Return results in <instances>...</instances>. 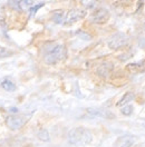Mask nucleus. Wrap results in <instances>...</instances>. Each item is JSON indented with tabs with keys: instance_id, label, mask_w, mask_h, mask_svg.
<instances>
[{
	"instance_id": "nucleus-3",
	"label": "nucleus",
	"mask_w": 145,
	"mask_h": 147,
	"mask_svg": "<svg viewBox=\"0 0 145 147\" xmlns=\"http://www.w3.org/2000/svg\"><path fill=\"white\" fill-rule=\"evenodd\" d=\"M128 41V37L124 32H116L109 38L108 47L110 49H119L124 47Z\"/></svg>"
},
{
	"instance_id": "nucleus-1",
	"label": "nucleus",
	"mask_w": 145,
	"mask_h": 147,
	"mask_svg": "<svg viewBox=\"0 0 145 147\" xmlns=\"http://www.w3.org/2000/svg\"><path fill=\"white\" fill-rule=\"evenodd\" d=\"M67 55L66 48L62 44L51 42L44 48V61L47 65H55L65 59Z\"/></svg>"
},
{
	"instance_id": "nucleus-10",
	"label": "nucleus",
	"mask_w": 145,
	"mask_h": 147,
	"mask_svg": "<svg viewBox=\"0 0 145 147\" xmlns=\"http://www.w3.org/2000/svg\"><path fill=\"white\" fill-rule=\"evenodd\" d=\"M134 99V94L133 92H126L123 97H122V99L117 102V106H124V105H126L128 104L129 101H132Z\"/></svg>"
},
{
	"instance_id": "nucleus-6",
	"label": "nucleus",
	"mask_w": 145,
	"mask_h": 147,
	"mask_svg": "<svg viewBox=\"0 0 145 147\" xmlns=\"http://www.w3.org/2000/svg\"><path fill=\"white\" fill-rule=\"evenodd\" d=\"M109 19V12L107 9L105 8H100V9L96 10L91 17V22L95 24H105Z\"/></svg>"
},
{
	"instance_id": "nucleus-4",
	"label": "nucleus",
	"mask_w": 145,
	"mask_h": 147,
	"mask_svg": "<svg viewBox=\"0 0 145 147\" xmlns=\"http://www.w3.org/2000/svg\"><path fill=\"white\" fill-rule=\"evenodd\" d=\"M27 123V118L25 116H8L6 118V125L7 127L12 130H17L25 126Z\"/></svg>"
},
{
	"instance_id": "nucleus-11",
	"label": "nucleus",
	"mask_w": 145,
	"mask_h": 147,
	"mask_svg": "<svg viewBox=\"0 0 145 147\" xmlns=\"http://www.w3.org/2000/svg\"><path fill=\"white\" fill-rule=\"evenodd\" d=\"M87 113L91 117H106V111L103 109H96V108H88Z\"/></svg>"
},
{
	"instance_id": "nucleus-12",
	"label": "nucleus",
	"mask_w": 145,
	"mask_h": 147,
	"mask_svg": "<svg viewBox=\"0 0 145 147\" xmlns=\"http://www.w3.org/2000/svg\"><path fill=\"white\" fill-rule=\"evenodd\" d=\"M1 86H2V88H3L5 90H7V92H12V90H15V89H16L15 84L12 83L11 80H8V79L3 80V83L1 84Z\"/></svg>"
},
{
	"instance_id": "nucleus-2",
	"label": "nucleus",
	"mask_w": 145,
	"mask_h": 147,
	"mask_svg": "<svg viewBox=\"0 0 145 147\" xmlns=\"http://www.w3.org/2000/svg\"><path fill=\"white\" fill-rule=\"evenodd\" d=\"M93 134L89 129L85 127H76L68 133V142L75 146H85L91 144Z\"/></svg>"
},
{
	"instance_id": "nucleus-19",
	"label": "nucleus",
	"mask_w": 145,
	"mask_h": 147,
	"mask_svg": "<svg viewBox=\"0 0 145 147\" xmlns=\"http://www.w3.org/2000/svg\"><path fill=\"white\" fill-rule=\"evenodd\" d=\"M5 19V9L2 7H0V21Z\"/></svg>"
},
{
	"instance_id": "nucleus-13",
	"label": "nucleus",
	"mask_w": 145,
	"mask_h": 147,
	"mask_svg": "<svg viewBox=\"0 0 145 147\" xmlns=\"http://www.w3.org/2000/svg\"><path fill=\"white\" fill-rule=\"evenodd\" d=\"M37 136H38V138H39L40 140H43V142H48V140L50 139L49 133H48V130H46V129L39 130L38 134H37Z\"/></svg>"
},
{
	"instance_id": "nucleus-7",
	"label": "nucleus",
	"mask_w": 145,
	"mask_h": 147,
	"mask_svg": "<svg viewBox=\"0 0 145 147\" xmlns=\"http://www.w3.org/2000/svg\"><path fill=\"white\" fill-rule=\"evenodd\" d=\"M135 144V137L132 135H124L116 139L114 147H132Z\"/></svg>"
},
{
	"instance_id": "nucleus-16",
	"label": "nucleus",
	"mask_w": 145,
	"mask_h": 147,
	"mask_svg": "<svg viewBox=\"0 0 145 147\" xmlns=\"http://www.w3.org/2000/svg\"><path fill=\"white\" fill-rule=\"evenodd\" d=\"M45 3L44 2H41L40 5H37V6H35V7H33V8H30V16H33V15H35V12H36L37 10L39 9V8H41L43 6H44Z\"/></svg>"
},
{
	"instance_id": "nucleus-8",
	"label": "nucleus",
	"mask_w": 145,
	"mask_h": 147,
	"mask_svg": "<svg viewBox=\"0 0 145 147\" xmlns=\"http://www.w3.org/2000/svg\"><path fill=\"white\" fill-rule=\"evenodd\" d=\"M113 70V65L109 63H103L102 65L98 66L97 68V74L100 75V77H107L110 75Z\"/></svg>"
},
{
	"instance_id": "nucleus-17",
	"label": "nucleus",
	"mask_w": 145,
	"mask_h": 147,
	"mask_svg": "<svg viewBox=\"0 0 145 147\" xmlns=\"http://www.w3.org/2000/svg\"><path fill=\"white\" fill-rule=\"evenodd\" d=\"M77 35H78V36H81L83 39H85V40H89V39H91V36H89L88 34L83 32V31H77Z\"/></svg>"
},
{
	"instance_id": "nucleus-21",
	"label": "nucleus",
	"mask_w": 145,
	"mask_h": 147,
	"mask_svg": "<svg viewBox=\"0 0 145 147\" xmlns=\"http://www.w3.org/2000/svg\"><path fill=\"white\" fill-rule=\"evenodd\" d=\"M143 29H144V31H145V24H144V27H143Z\"/></svg>"
},
{
	"instance_id": "nucleus-18",
	"label": "nucleus",
	"mask_w": 145,
	"mask_h": 147,
	"mask_svg": "<svg viewBox=\"0 0 145 147\" xmlns=\"http://www.w3.org/2000/svg\"><path fill=\"white\" fill-rule=\"evenodd\" d=\"M10 53L9 51H7V49L6 48H2V47H0V57H6V56H8Z\"/></svg>"
},
{
	"instance_id": "nucleus-14",
	"label": "nucleus",
	"mask_w": 145,
	"mask_h": 147,
	"mask_svg": "<svg viewBox=\"0 0 145 147\" xmlns=\"http://www.w3.org/2000/svg\"><path fill=\"white\" fill-rule=\"evenodd\" d=\"M9 6L11 8H14L15 10H20L22 9V7H21V1H18V0H14V1H9Z\"/></svg>"
},
{
	"instance_id": "nucleus-20",
	"label": "nucleus",
	"mask_w": 145,
	"mask_h": 147,
	"mask_svg": "<svg viewBox=\"0 0 145 147\" xmlns=\"http://www.w3.org/2000/svg\"><path fill=\"white\" fill-rule=\"evenodd\" d=\"M11 111H14V113H16V111H17V108H11Z\"/></svg>"
},
{
	"instance_id": "nucleus-15",
	"label": "nucleus",
	"mask_w": 145,
	"mask_h": 147,
	"mask_svg": "<svg viewBox=\"0 0 145 147\" xmlns=\"http://www.w3.org/2000/svg\"><path fill=\"white\" fill-rule=\"evenodd\" d=\"M122 114L123 115H126V116H128V115H131L132 113H133V106H131V105H126V106H124L123 108H122Z\"/></svg>"
},
{
	"instance_id": "nucleus-5",
	"label": "nucleus",
	"mask_w": 145,
	"mask_h": 147,
	"mask_svg": "<svg viewBox=\"0 0 145 147\" xmlns=\"http://www.w3.org/2000/svg\"><path fill=\"white\" fill-rule=\"evenodd\" d=\"M86 16V10L83 9H72L66 13V18H65V25H72L74 22L78 21L83 19Z\"/></svg>"
},
{
	"instance_id": "nucleus-22",
	"label": "nucleus",
	"mask_w": 145,
	"mask_h": 147,
	"mask_svg": "<svg viewBox=\"0 0 145 147\" xmlns=\"http://www.w3.org/2000/svg\"><path fill=\"white\" fill-rule=\"evenodd\" d=\"M144 126H145V124H144Z\"/></svg>"
},
{
	"instance_id": "nucleus-9",
	"label": "nucleus",
	"mask_w": 145,
	"mask_h": 147,
	"mask_svg": "<svg viewBox=\"0 0 145 147\" xmlns=\"http://www.w3.org/2000/svg\"><path fill=\"white\" fill-rule=\"evenodd\" d=\"M65 18H66V12L64 10H56V11H54V13L51 16L53 21H54L55 24H58V25L64 24L65 22Z\"/></svg>"
}]
</instances>
